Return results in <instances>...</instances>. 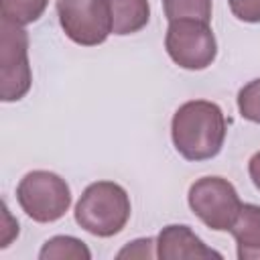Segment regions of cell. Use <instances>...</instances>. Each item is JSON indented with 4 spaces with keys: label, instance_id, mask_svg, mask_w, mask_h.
Instances as JSON below:
<instances>
[{
    "label": "cell",
    "instance_id": "obj_3",
    "mask_svg": "<svg viewBox=\"0 0 260 260\" xmlns=\"http://www.w3.org/2000/svg\"><path fill=\"white\" fill-rule=\"evenodd\" d=\"M16 201L32 221L53 223L69 211L71 189L57 173L30 171L16 187Z\"/></svg>",
    "mask_w": 260,
    "mask_h": 260
},
{
    "label": "cell",
    "instance_id": "obj_8",
    "mask_svg": "<svg viewBox=\"0 0 260 260\" xmlns=\"http://www.w3.org/2000/svg\"><path fill=\"white\" fill-rule=\"evenodd\" d=\"M156 256L160 260H187V258H221L219 252L205 246V242L183 223H171L156 236Z\"/></svg>",
    "mask_w": 260,
    "mask_h": 260
},
{
    "label": "cell",
    "instance_id": "obj_6",
    "mask_svg": "<svg viewBox=\"0 0 260 260\" xmlns=\"http://www.w3.org/2000/svg\"><path fill=\"white\" fill-rule=\"evenodd\" d=\"M191 211L213 232H230L242 201L236 187L223 177H201L187 193Z\"/></svg>",
    "mask_w": 260,
    "mask_h": 260
},
{
    "label": "cell",
    "instance_id": "obj_2",
    "mask_svg": "<svg viewBox=\"0 0 260 260\" xmlns=\"http://www.w3.org/2000/svg\"><path fill=\"white\" fill-rule=\"evenodd\" d=\"M132 213L126 189L114 181H95L85 187L75 203V221L87 234L112 238L120 234Z\"/></svg>",
    "mask_w": 260,
    "mask_h": 260
},
{
    "label": "cell",
    "instance_id": "obj_9",
    "mask_svg": "<svg viewBox=\"0 0 260 260\" xmlns=\"http://www.w3.org/2000/svg\"><path fill=\"white\" fill-rule=\"evenodd\" d=\"M230 234L236 240L240 260H260V205L242 203Z\"/></svg>",
    "mask_w": 260,
    "mask_h": 260
},
{
    "label": "cell",
    "instance_id": "obj_17",
    "mask_svg": "<svg viewBox=\"0 0 260 260\" xmlns=\"http://www.w3.org/2000/svg\"><path fill=\"white\" fill-rule=\"evenodd\" d=\"M248 173H250V179H252L254 187L260 191V150L252 154V158L248 162Z\"/></svg>",
    "mask_w": 260,
    "mask_h": 260
},
{
    "label": "cell",
    "instance_id": "obj_15",
    "mask_svg": "<svg viewBox=\"0 0 260 260\" xmlns=\"http://www.w3.org/2000/svg\"><path fill=\"white\" fill-rule=\"evenodd\" d=\"M228 4L238 20L250 24L260 22V0H228Z\"/></svg>",
    "mask_w": 260,
    "mask_h": 260
},
{
    "label": "cell",
    "instance_id": "obj_14",
    "mask_svg": "<svg viewBox=\"0 0 260 260\" xmlns=\"http://www.w3.org/2000/svg\"><path fill=\"white\" fill-rule=\"evenodd\" d=\"M238 110L244 120L260 124V77L248 81L238 91Z\"/></svg>",
    "mask_w": 260,
    "mask_h": 260
},
{
    "label": "cell",
    "instance_id": "obj_4",
    "mask_svg": "<svg viewBox=\"0 0 260 260\" xmlns=\"http://www.w3.org/2000/svg\"><path fill=\"white\" fill-rule=\"evenodd\" d=\"M32 85L26 30L6 18L0 20V100L18 102Z\"/></svg>",
    "mask_w": 260,
    "mask_h": 260
},
{
    "label": "cell",
    "instance_id": "obj_16",
    "mask_svg": "<svg viewBox=\"0 0 260 260\" xmlns=\"http://www.w3.org/2000/svg\"><path fill=\"white\" fill-rule=\"evenodd\" d=\"M156 246V242L152 238H138L134 242H130L126 248H122L118 252V258H154L156 252H152V248Z\"/></svg>",
    "mask_w": 260,
    "mask_h": 260
},
{
    "label": "cell",
    "instance_id": "obj_11",
    "mask_svg": "<svg viewBox=\"0 0 260 260\" xmlns=\"http://www.w3.org/2000/svg\"><path fill=\"white\" fill-rule=\"evenodd\" d=\"M41 260H91V252L79 238L73 236H53L49 238L41 252Z\"/></svg>",
    "mask_w": 260,
    "mask_h": 260
},
{
    "label": "cell",
    "instance_id": "obj_13",
    "mask_svg": "<svg viewBox=\"0 0 260 260\" xmlns=\"http://www.w3.org/2000/svg\"><path fill=\"white\" fill-rule=\"evenodd\" d=\"M162 10L169 22L181 18L211 20V0H162Z\"/></svg>",
    "mask_w": 260,
    "mask_h": 260
},
{
    "label": "cell",
    "instance_id": "obj_1",
    "mask_svg": "<svg viewBox=\"0 0 260 260\" xmlns=\"http://www.w3.org/2000/svg\"><path fill=\"white\" fill-rule=\"evenodd\" d=\"M228 134L221 108L209 100H191L177 108L171 120L175 150L191 162L209 160L219 154Z\"/></svg>",
    "mask_w": 260,
    "mask_h": 260
},
{
    "label": "cell",
    "instance_id": "obj_5",
    "mask_svg": "<svg viewBox=\"0 0 260 260\" xmlns=\"http://www.w3.org/2000/svg\"><path fill=\"white\" fill-rule=\"evenodd\" d=\"M165 49L181 69L189 71L207 69L217 57V41L209 22L195 18L171 20L165 35Z\"/></svg>",
    "mask_w": 260,
    "mask_h": 260
},
{
    "label": "cell",
    "instance_id": "obj_12",
    "mask_svg": "<svg viewBox=\"0 0 260 260\" xmlns=\"http://www.w3.org/2000/svg\"><path fill=\"white\" fill-rule=\"evenodd\" d=\"M49 0H0L2 18L16 22L20 26L30 24L43 16Z\"/></svg>",
    "mask_w": 260,
    "mask_h": 260
},
{
    "label": "cell",
    "instance_id": "obj_7",
    "mask_svg": "<svg viewBox=\"0 0 260 260\" xmlns=\"http://www.w3.org/2000/svg\"><path fill=\"white\" fill-rule=\"evenodd\" d=\"M59 24L81 47L102 45L112 35L110 0H57Z\"/></svg>",
    "mask_w": 260,
    "mask_h": 260
},
{
    "label": "cell",
    "instance_id": "obj_10",
    "mask_svg": "<svg viewBox=\"0 0 260 260\" xmlns=\"http://www.w3.org/2000/svg\"><path fill=\"white\" fill-rule=\"evenodd\" d=\"M112 32L118 37L142 30L150 20L148 0H110Z\"/></svg>",
    "mask_w": 260,
    "mask_h": 260
}]
</instances>
